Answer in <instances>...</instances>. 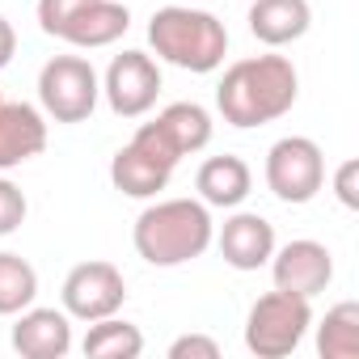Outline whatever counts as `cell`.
I'll return each mask as SVG.
<instances>
[{
  "instance_id": "603a6c76",
  "label": "cell",
  "mask_w": 359,
  "mask_h": 359,
  "mask_svg": "<svg viewBox=\"0 0 359 359\" xmlns=\"http://www.w3.org/2000/svg\"><path fill=\"white\" fill-rule=\"evenodd\" d=\"M169 359H220V342L212 334H182L169 342Z\"/></svg>"
},
{
  "instance_id": "5b68a950",
  "label": "cell",
  "mask_w": 359,
  "mask_h": 359,
  "mask_svg": "<svg viewBox=\"0 0 359 359\" xmlns=\"http://www.w3.org/2000/svg\"><path fill=\"white\" fill-rule=\"evenodd\" d=\"M262 177L279 203H292V208L313 203L325 187V152L309 135H283L271 144Z\"/></svg>"
},
{
  "instance_id": "3957f363",
  "label": "cell",
  "mask_w": 359,
  "mask_h": 359,
  "mask_svg": "<svg viewBox=\"0 0 359 359\" xmlns=\"http://www.w3.org/2000/svg\"><path fill=\"white\" fill-rule=\"evenodd\" d=\"M148 47L161 64L208 76L229 55V30L216 13L173 0V5H165L148 18Z\"/></svg>"
},
{
  "instance_id": "2e32d148",
  "label": "cell",
  "mask_w": 359,
  "mask_h": 359,
  "mask_svg": "<svg viewBox=\"0 0 359 359\" xmlns=\"http://www.w3.org/2000/svg\"><path fill=\"white\" fill-rule=\"evenodd\" d=\"M169 177H173V169H165V165H156L148 152H140L131 140L110 156V182H114V191H123L127 199H156L165 187H169Z\"/></svg>"
},
{
  "instance_id": "9c48e42d",
  "label": "cell",
  "mask_w": 359,
  "mask_h": 359,
  "mask_svg": "<svg viewBox=\"0 0 359 359\" xmlns=\"http://www.w3.org/2000/svg\"><path fill=\"white\" fill-rule=\"evenodd\" d=\"M266 266H271V279H275L279 292H292V296H304V300L321 296L334 279V254L321 241H309V237L275 245Z\"/></svg>"
},
{
  "instance_id": "d6986e66",
  "label": "cell",
  "mask_w": 359,
  "mask_h": 359,
  "mask_svg": "<svg viewBox=\"0 0 359 359\" xmlns=\"http://www.w3.org/2000/svg\"><path fill=\"white\" fill-rule=\"evenodd\" d=\"M317 355L321 359H359V304H334L317 325Z\"/></svg>"
},
{
  "instance_id": "7c38bea8",
  "label": "cell",
  "mask_w": 359,
  "mask_h": 359,
  "mask_svg": "<svg viewBox=\"0 0 359 359\" xmlns=\"http://www.w3.org/2000/svg\"><path fill=\"white\" fill-rule=\"evenodd\" d=\"M47 148V114L30 102H0V173L34 161Z\"/></svg>"
},
{
  "instance_id": "6da1fadb",
  "label": "cell",
  "mask_w": 359,
  "mask_h": 359,
  "mask_svg": "<svg viewBox=\"0 0 359 359\" xmlns=\"http://www.w3.org/2000/svg\"><path fill=\"white\" fill-rule=\"evenodd\" d=\"M300 97V72L287 55H245L224 68L216 85V110L229 127H266L283 118Z\"/></svg>"
},
{
  "instance_id": "52a82bcc",
  "label": "cell",
  "mask_w": 359,
  "mask_h": 359,
  "mask_svg": "<svg viewBox=\"0 0 359 359\" xmlns=\"http://www.w3.org/2000/svg\"><path fill=\"white\" fill-rule=\"evenodd\" d=\"M60 300H64V313L72 321H102V317H114L127 304V279L114 262L89 258V262H76L64 275Z\"/></svg>"
},
{
  "instance_id": "e0dca14e",
  "label": "cell",
  "mask_w": 359,
  "mask_h": 359,
  "mask_svg": "<svg viewBox=\"0 0 359 359\" xmlns=\"http://www.w3.org/2000/svg\"><path fill=\"white\" fill-rule=\"evenodd\" d=\"M152 123L161 127V135H165L177 152H182V156H195V152H203V148L212 144V114H208L199 102H173V106H165Z\"/></svg>"
},
{
  "instance_id": "30bf717a",
  "label": "cell",
  "mask_w": 359,
  "mask_h": 359,
  "mask_svg": "<svg viewBox=\"0 0 359 359\" xmlns=\"http://www.w3.org/2000/svg\"><path fill=\"white\" fill-rule=\"evenodd\" d=\"M220 245V258L233 266V271H262L275 254V224L258 212H233L220 233L212 237Z\"/></svg>"
},
{
  "instance_id": "8992f818",
  "label": "cell",
  "mask_w": 359,
  "mask_h": 359,
  "mask_svg": "<svg viewBox=\"0 0 359 359\" xmlns=\"http://www.w3.org/2000/svg\"><path fill=\"white\" fill-rule=\"evenodd\" d=\"M102 81L85 55H51L39 72V106L55 123H85L97 110Z\"/></svg>"
},
{
  "instance_id": "ac0fdd59",
  "label": "cell",
  "mask_w": 359,
  "mask_h": 359,
  "mask_svg": "<svg viewBox=\"0 0 359 359\" xmlns=\"http://www.w3.org/2000/svg\"><path fill=\"white\" fill-rule=\"evenodd\" d=\"M81 351H85V359H135V355H144V334H140V325H131L114 313V317L89 321Z\"/></svg>"
},
{
  "instance_id": "d4e9b609",
  "label": "cell",
  "mask_w": 359,
  "mask_h": 359,
  "mask_svg": "<svg viewBox=\"0 0 359 359\" xmlns=\"http://www.w3.org/2000/svg\"><path fill=\"white\" fill-rule=\"evenodd\" d=\"M13 55H18V30L9 18H0V68H9Z\"/></svg>"
},
{
  "instance_id": "7402d4cb",
  "label": "cell",
  "mask_w": 359,
  "mask_h": 359,
  "mask_svg": "<svg viewBox=\"0 0 359 359\" xmlns=\"http://www.w3.org/2000/svg\"><path fill=\"white\" fill-rule=\"evenodd\" d=\"M81 5H89V0H39V30L51 34V39H60L64 26L76 18Z\"/></svg>"
},
{
  "instance_id": "9a60e30c",
  "label": "cell",
  "mask_w": 359,
  "mask_h": 359,
  "mask_svg": "<svg viewBox=\"0 0 359 359\" xmlns=\"http://www.w3.org/2000/svg\"><path fill=\"white\" fill-rule=\"evenodd\" d=\"M131 26V13L118 0H89L76 9V18L64 26V43L81 47V51H97V47H114Z\"/></svg>"
},
{
  "instance_id": "ffe728a7",
  "label": "cell",
  "mask_w": 359,
  "mask_h": 359,
  "mask_svg": "<svg viewBox=\"0 0 359 359\" xmlns=\"http://www.w3.org/2000/svg\"><path fill=\"white\" fill-rule=\"evenodd\" d=\"M39 296V271L13 254V250H0V317H18L22 309H30Z\"/></svg>"
},
{
  "instance_id": "ba28073f",
  "label": "cell",
  "mask_w": 359,
  "mask_h": 359,
  "mask_svg": "<svg viewBox=\"0 0 359 359\" xmlns=\"http://www.w3.org/2000/svg\"><path fill=\"white\" fill-rule=\"evenodd\" d=\"M102 97L118 118H144L161 97V64L148 51H123L102 76Z\"/></svg>"
},
{
  "instance_id": "484cf974",
  "label": "cell",
  "mask_w": 359,
  "mask_h": 359,
  "mask_svg": "<svg viewBox=\"0 0 359 359\" xmlns=\"http://www.w3.org/2000/svg\"><path fill=\"white\" fill-rule=\"evenodd\" d=\"M0 102H5V93H0Z\"/></svg>"
},
{
  "instance_id": "8fae6325",
  "label": "cell",
  "mask_w": 359,
  "mask_h": 359,
  "mask_svg": "<svg viewBox=\"0 0 359 359\" xmlns=\"http://www.w3.org/2000/svg\"><path fill=\"white\" fill-rule=\"evenodd\" d=\"M22 359H64L72 351V317L64 309H22L9 334Z\"/></svg>"
},
{
  "instance_id": "7a4b0ae2",
  "label": "cell",
  "mask_w": 359,
  "mask_h": 359,
  "mask_svg": "<svg viewBox=\"0 0 359 359\" xmlns=\"http://www.w3.org/2000/svg\"><path fill=\"white\" fill-rule=\"evenodd\" d=\"M216 224L203 199H156L135 216L131 245L148 266H187L212 250Z\"/></svg>"
},
{
  "instance_id": "5bb4252c",
  "label": "cell",
  "mask_w": 359,
  "mask_h": 359,
  "mask_svg": "<svg viewBox=\"0 0 359 359\" xmlns=\"http://www.w3.org/2000/svg\"><path fill=\"white\" fill-rule=\"evenodd\" d=\"M195 191H199V199H203L208 208L233 212V208H241V203L250 199V191H254V169H250L241 156H233V152L208 156V161L199 165V173H195Z\"/></svg>"
},
{
  "instance_id": "cb8c5ba5",
  "label": "cell",
  "mask_w": 359,
  "mask_h": 359,
  "mask_svg": "<svg viewBox=\"0 0 359 359\" xmlns=\"http://www.w3.org/2000/svg\"><path fill=\"white\" fill-rule=\"evenodd\" d=\"M359 161L355 156H346L342 165H338V173H334V195H338V203L346 208V212H355L359 208Z\"/></svg>"
},
{
  "instance_id": "4fadbf2b",
  "label": "cell",
  "mask_w": 359,
  "mask_h": 359,
  "mask_svg": "<svg viewBox=\"0 0 359 359\" xmlns=\"http://www.w3.org/2000/svg\"><path fill=\"white\" fill-rule=\"evenodd\" d=\"M245 22L262 47H292L309 34L313 9H309V0H250Z\"/></svg>"
},
{
  "instance_id": "277c9868",
  "label": "cell",
  "mask_w": 359,
  "mask_h": 359,
  "mask_svg": "<svg viewBox=\"0 0 359 359\" xmlns=\"http://www.w3.org/2000/svg\"><path fill=\"white\" fill-rule=\"evenodd\" d=\"M313 325V300L292 292H266L250 304L245 317V351L258 359H283L292 355Z\"/></svg>"
},
{
  "instance_id": "4316f807",
  "label": "cell",
  "mask_w": 359,
  "mask_h": 359,
  "mask_svg": "<svg viewBox=\"0 0 359 359\" xmlns=\"http://www.w3.org/2000/svg\"><path fill=\"white\" fill-rule=\"evenodd\" d=\"M182 5H191V0H182Z\"/></svg>"
},
{
  "instance_id": "44dd1931",
  "label": "cell",
  "mask_w": 359,
  "mask_h": 359,
  "mask_svg": "<svg viewBox=\"0 0 359 359\" xmlns=\"http://www.w3.org/2000/svg\"><path fill=\"white\" fill-rule=\"evenodd\" d=\"M26 212H30V203H26L22 187H13L9 177H0V237L18 233L26 224Z\"/></svg>"
}]
</instances>
